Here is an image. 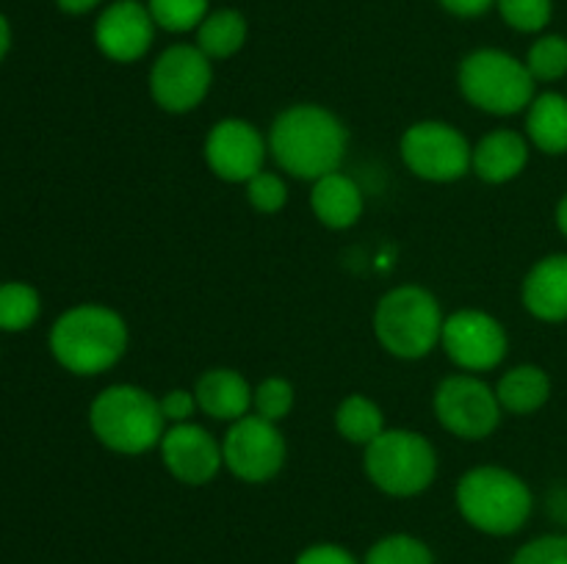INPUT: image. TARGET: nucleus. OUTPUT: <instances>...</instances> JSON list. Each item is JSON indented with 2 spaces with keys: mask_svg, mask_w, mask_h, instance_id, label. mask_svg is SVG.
<instances>
[{
  "mask_svg": "<svg viewBox=\"0 0 567 564\" xmlns=\"http://www.w3.org/2000/svg\"><path fill=\"white\" fill-rule=\"evenodd\" d=\"M349 130L330 108L299 103L282 111L269 130V149L280 169L299 180H319L341 169Z\"/></svg>",
  "mask_w": 567,
  "mask_h": 564,
  "instance_id": "nucleus-1",
  "label": "nucleus"
},
{
  "mask_svg": "<svg viewBox=\"0 0 567 564\" xmlns=\"http://www.w3.org/2000/svg\"><path fill=\"white\" fill-rule=\"evenodd\" d=\"M127 348V326L105 304H78L61 313L50 330L55 363L75 376H97L114 368Z\"/></svg>",
  "mask_w": 567,
  "mask_h": 564,
  "instance_id": "nucleus-2",
  "label": "nucleus"
},
{
  "mask_svg": "<svg viewBox=\"0 0 567 564\" xmlns=\"http://www.w3.org/2000/svg\"><path fill=\"white\" fill-rule=\"evenodd\" d=\"M89 426L116 453H144L161 446L166 418L161 401L136 385H111L89 407Z\"/></svg>",
  "mask_w": 567,
  "mask_h": 564,
  "instance_id": "nucleus-3",
  "label": "nucleus"
},
{
  "mask_svg": "<svg viewBox=\"0 0 567 564\" xmlns=\"http://www.w3.org/2000/svg\"><path fill=\"white\" fill-rule=\"evenodd\" d=\"M457 509L476 531L509 536L529 520L535 498L529 484L507 468H474L457 481Z\"/></svg>",
  "mask_w": 567,
  "mask_h": 564,
  "instance_id": "nucleus-4",
  "label": "nucleus"
},
{
  "mask_svg": "<svg viewBox=\"0 0 567 564\" xmlns=\"http://www.w3.org/2000/svg\"><path fill=\"white\" fill-rule=\"evenodd\" d=\"M443 313L426 288L399 285L374 310V335L385 352L402 359H421L441 343Z\"/></svg>",
  "mask_w": 567,
  "mask_h": 564,
  "instance_id": "nucleus-5",
  "label": "nucleus"
},
{
  "mask_svg": "<svg viewBox=\"0 0 567 564\" xmlns=\"http://www.w3.org/2000/svg\"><path fill=\"white\" fill-rule=\"evenodd\" d=\"M460 92L474 108L496 116H513L535 100V77L526 61L504 50L485 48L465 55L460 64Z\"/></svg>",
  "mask_w": 567,
  "mask_h": 564,
  "instance_id": "nucleus-6",
  "label": "nucleus"
},
{
  "mask_svg": "<svg viewBox=\"0 0 567 564\" xmlns=\"http://www.w3.org/2000/svg\"><path fill=\"white\" fill-rule=\"evenodd\" d=\"M365 476L393 498H413L435 481L437 453L424 435L385 429L365 446Z\"/></svg>",
  "mask_w": 567,
  "mask_h": 564,
  "instance_id": "nucleus-7",
  "label": "nucleus"
},
{
  "mask_svg": "<svg viewBox=\"0 0 567 564\" xmlns=\"http://www.w3.org/2000/svg\"><path fill=\"white\" fill-rule=\"evenodd\" d=\"M471 144L449 122H415L402 136V160L415 177L430 182H454L471 169Z\"/></svg>",
  "mask_w": 567,
  "mask_h": 564,
  "instance_id": "nucleus-8",
  "label": "nucleus"
},
{
  "mask_svg": "<svg viewBox=\"0 0 567 564\" xmlns=\"http://www.w3.org/2000/svg\"><path fill=\"white\" fill-rule=\"evenodd\" d=\"M214 70L197 44H172L150 70V94L166 114H188L208 97Z\"/></svg>",
  "mask_w": 567,
  "mask_h": 564,
  "instance_id": "nucleus-9",
  "label": "nucleus"
},
{
  "mask_svg": "<svg viewBox=\"0 0 567 564\" xmlns=\"http://www.w3.org/2000/svg\"><path fill=\"white\" fill-rule=\"evenodd\" d=\"M435 418L446 431L463 440H485L502 420L496 390L468 374L443 379L435 390Z\"/></svg>",
  "mask_w": 567,
  "mask_h": 564,
  "instance_id": "nucleus-10",
  "label": "nucleus"
},
{
  "mask_svg": "<svg viewBox=\"0 0 567 564\" xmlns=\"http://www.w3.org/2000/svg\"><path fill=\"white\" fill-rule=\"evenodd\" d=\"M221 457L230 473L247 484L271 481L286 464V440L271 420L260 415H244L227 429L221 440Z\"/></svg>",
  "mask_w": 567,
  "mask_h": 564,
  "instance_id": "nucleus-11",
  "label": "nucleus"
},
{
  "mask_svg": "<svg viewBox=\"0 0 567 564\" xmlns=\"http://www.w3.org/2000/svg\"><path fill=\"white\" fill-rule=\"evenodd\" d=\"M443 352L463 370H493L507 357V332L482 310H457L443 321Z\"/></svg>",
  "mask_w": 567,
  "mask_h": 564,
  "instance_id": "nucleus-12",
  "label": "nucleus"
},
{
  "mask_svg": "<svg viewBox=\"0 0 567 564\" xmlns=\"http://www.w3.org/2000/svg\"><path fill=\"white\" fill-rule=\"evenodd\" d=\"M266 149L258 127L247 119H221L205 138V160L219 180L249 182L264 171Z\"/></svg>",
  "mask_w": 567,
  "mask_h": 564,
  "instance_id": "nucleus-13",
  "label": "nucleus"
},
{
  "mask_svg": "<svg viewBox=\"0 0 567 564\" xmlns=\"http://www.w3.org/2000/svg\"><path fill=\"white\" fill-rule=\"evenodd\" d=\"M161 459L183 484H208L225 464L221 446L208 429L197 424H175L161 437Z\"/></svg>",
  "mask_w": 567,
  "mask_h": 564,
  "instance_id": "nucleus-14",
  "label": "nucleus"
},
{
  "mask_svg": "<svg viewBox=\"0 0 567 564\" xmlns=\"http://www.w3.org/2000/svg\"><path fill=\"white\" fill-rule=\"evenodd\" d=\"M155 20L147 6L136 0H116L103 14L97 17L94 25V42L105 59L116 64H131L138 61L153 44Z\"/></svg>",
  "mask_w": 567,
  "mask_h": 564,
  "instance_id": "nucleus-15",
  "label": "nucleus"
},
{
  "mask_svg": "<svg viewBox=\"0 0 567 564\" xmlns=\"http://www.w3.org/2000/svg\"><path fill=\"white\" fill-rule=\"evenodd\" d=\"M524 304L548 324L567 321V254H548L532 265L524 280Z\"/></svg>",
  "mask_w": 567,
  "mask_h": 564,
  "instance_id": "nucleus-16",
  "label": "nucleus"
},
{
  "mask_svg": "<svg viewBox=\"0 0 567 564\" xmlns=\"http://www.w3.org/2000/svg\"><path fill=\"white\" fill-rule=\"evenodd\" d=\"M197 407L214 420H241L252 407V387L247 385L238 370L233 368H210L205 370L194 387Z\"/></svg>",
  "mask_w": 567,
  "mask_h": 564,
  "instance_id": "nucleus-17",
  "label": "nucleus"
},
{
  "mask_svg": "<svg viewBox=\"0 0 567 564\" xmlns=\"http://www.w3.org/2000/svg\"><path fill=\"white\" fill-rule=\"evenodd\" d=\"M529 164V144L515 130H493L471 153V166L485 182H509Z\"/></svg>",
  "mask_w": 567,
  "mask_h": 564,
  "instance_id": "nucleus-18",
  "label": "nucleus"
},
{
  "mask_svg": "<svg viewBox=\"0 0 567 564\" xmlns=\"http://www.w3.org/2000/svg\"><path fill=\"white\" fill-rule=\"evenodd\" d=\"M310 208L316 219L330 230H347L358 224L363 216V191L349 175L332 171V175L319 177L310 191Z\"/></svg>",
  "mask_w": 567,
  "mask_h": 564,
  "instance_id": "nucleus-19",
  "label": "nucleus"
},
{
  "mask_svg": "<svg viewBox=\"0 0 567 564\" xmlns=\"http://www.w3.org/2000/svg\"><path fill=\"white\" fill-rule=\"evenodd\" d=\"M529 142L546 155L567 153V97L559 92H546L532 100L526 114Z\"/></svg>",
  "mask_w": 567,
  "mask_h": 564,
  "instance_id": "nucleus-20",
  "label": "nucleus"
},
{
  "mask_svg": "<svg viewBox=\"0 0 567 564\" xmlns=\"http://www.w3.org/2000/svg\"><path fill=\"white\" fill-rule=\"evenodd\" d=\"M551 396V379L540 365H515L498 379L496 398L513 415H532Z\"/></svg>",
  "mask_w": 567,
  "mask_h": 564,
  "instance_id": "nucleus-21",
  "label": "nucleus"
},
{
  "mask_svg": "<svg viewBox=\"0 0 567 564\" xmlns=\"http://www.w3.org/2000/svg\"><path fill=\"white\" fill-rule=\"evenodd\" d=\"M247 42V20L233 9H219L197 28V48L208 59H230Z\"/></svg>",
  "mask_w": 567,
  "mask_h": 564,
  "instance_id": "nucleus-22",
  "label": "nucleus"
},
{
  "mask_svg": "<svg viewBox=\"0 0 567 564\" xmlns=\"http://www.w3.org/2000/svg\"><path fill=\"white\" fill-rule=\"evenodd\" d=\"M336 429L347 442L369 446L371 440H377V437L385 431V415H382V409L377 407L369 396L352 393V396L343 398L341 407H338Z\"/></svg>",
  "mask_w": 567,
  "mask_h": 564,
  "instance_id": "nucleus-23",
  "label": "nucleus"
},
{
  "mask_svg": "<svg viewBox=\"0 0 567 564\" xmlns=\"http://www.w3.org/2000/svg\"><path fill=\"white\" fill-rule=\"evenodd\" d=\"M42 313L39 291L28 282H3L0 285V332H22L33 326Z\"/></svg>",
  "mask_w": 567,
  "mask_h": 564,
  "instance_id": "nucleus-24",
  "label": "nucleus"
},
{
  "mask_svg": "<svg viewBox=\"0 0 567 564\" xmlns=\"http://www.w3.org/2000/svg\"><path fill=\"white\" fill-rule=\"evenodd\" d=\"M147 9L155 25L172 33H186L203 25L208 17V0H150Z\"/></svg>",
  "mask_w": 567,
  "mask_h": 564,
  "instance_id": "nucleus-25",
  "label": "nucleus"
},
{
  "mask_svg": "<svg viewBox=\"0 0 567 564\" xmlns=\"http://www.w3.org/2000/svg\"><path fill=\"white\" fill-rule=\"evenodd\" d=\"M526 66H529L535 81H559L567 75V39L559 33H548L540 36L529 48L526 55Z\"/></svg>",
  "mask_w": 567,
  "mask_h": 564,
  "instance_id": "nucleus-26",
  "label": "nucleus"
},
{
  "mask_svg": "<svg viewBox=\"0 0 567 564\" xmlns=\"http://www.w3.org/2000/svg\"><path fill=\"white\" fill-rule=\"evenodd\" d=\"M363 564H435V556L415 536L391 534L371 547Z\"/></svg>",
  "mask_w": 567,
  "mask_h": 564,
  "instance_id": "nucleus-27",
  "label": "nucleus"
},
{
  "mask_svg": "<svg viewBox=\"0 0 567 564\" xmlns=\"http://www.w3.org/2000/svg\"><path fill=\"white\" fill-rule=\"evenodd\" d=\"M252 407L255 415L277 424L293 409V385L282 376H269L252 390Z\"/></svg>",
  "mask_w": 567,
  "mask_h": 564,
  "instance_id": "nucleus-28",
  "label": "nucleus"
},
{
  "mask_svg": "<svg viewBox=\"0 0 567 564\" xmlns=\"http://www.w3.org/2000/svg\"><path fill=\"white\" fill-rule=\"evenodd\" d=\"M496 6L504 22L524 33L543 31L554 14L551 0H496Z\"/></svg>",
  "mask_w": 567,
  "mask_h": 564,
  "instance_id": "nucleus-29",
  "label": "nucleus"
},
{
  "mask_svg": "<svg viewBox=\"0 0 567 564\" xmlns=\"http://www.w3.org/2000/svg\"><path fill=\"white\" fill-rule=\"evenodd\" d=\"M247 199L260 213H277V210L286 208L288 188L282 182V177L275 175V171H258L247 182Z\"/></svg>",
  "mask_w": 567,
  "mask_h": 564,
  "instance_id": "nucleus-30",
  "label": "nucleus"
},
{
  "mask_svg": "<svg viewBox=\"0 0 567 564\" xmlns=\"http://www.w3.org/2000/svg\"><path fill=\"white\" fill-rule=\"evenodd\" d=\"M509 564H567V534H546L526 542Z\"/></svg>",
  "mask_w": 567,
  "mask_h": 564,
  "instance_id": "nucleus-31",
  "label": "nucleus"
},
{
  "mask_svg": "<svg viewBox=\"0 0 567 564\" xmlns=\"http://www.w3.org/2000/svg\"><path fill=\"white\" fill-rule=\"evenodd\" d=\"M158 401L161 412H164V418L172 420V424H186L194 415V409H197V396L188 390H169L164 398H158Z\"/></svg>",
  "mask_w": 567,
  "mask_h": 564,
  "instance_id": "nucleus-32",
  "label": "nucleus"
},
{
  "mask_svg": "<svg viewBox=\"0 0 567 564\" xmlns=\"http://www.w3.org/2000/svg\"><path fill=\"white\" fill-rule=\"evenodd\" d=\"M297 564H358V562H354V556L347 551V547L324 542V545H313L308 547V551L299 553Z\"/></svg>",
  "mask_w": 567,
  "mask_h": 564,
  "instance_id": "nucleus-33",
  "label": "nucleus"
},
{
  "mask_svg": "<svg viewBox=\"0 0 567 564\" xmlns=\"http://www.w3.org/2000/svg\"><path fill=\"white\" fill-rule=\"evenodd\" d=\"M493 3H496V0H441L443 9L452 11V14L457 17H480L485 14Z\"/></svg>",
  "mask_w": 567,
  "mask_h": 564,
  "instance_id": "nucleus-34",
  "label": "nucleus"
},
{
  "mask_svg": "<svg viewBox=\"0 0 567 564\" xmlns=\"http://www.w3.org/2000/svg\"><path fill=\"white\" fill-rule=\"evenodd\" d=\"M55 3H59V9L66 11V14H86V11H92L100 0H55Z\"/></svg>",
  "mask_w": 567,
  "mask_h": 564,
  "instance_id": "nucleus-35",
  "label": "nucleus"
},
{
  "mask_svg": "<svg viewBox=\"0 0 567 564\" xmlns=\"http://www.w3.org/2000/svg\"><path fill=\"white\" fill-rule=\"evenodd\" d=\"M9 48H11V25H9V20L0 14V61L6 59Z\"/></svg>",
  "mask_w": 567,
  "mask_h": 564,
  "instance_id": "nucleus-36",
  "label": "nucleus"
},
{
  "mask_svg": "<svg viewBox=\"0 0 567 564\" xmlns=\"http://www.w3.org/2000/svg\"><path fill=\"white\" fill-rule=\"evenodd\" d=\"M557 227L563 230V236H567V194L557 205Z\"/></svg>",
  "mask_w": 567,
  "mask_h": 564,
  "instance_id": "nucleus-37",
  "label": "nucleus"
}]
</instances>
